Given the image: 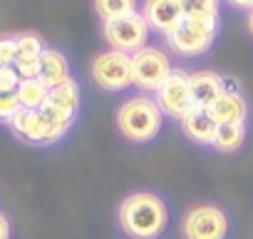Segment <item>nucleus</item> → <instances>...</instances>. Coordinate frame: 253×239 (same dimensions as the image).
Listing matches in <instances>:
<instances>
[{
	"mask_svg": "<svg viewBox=\"0 0 253 239\" xmlns=\"http://www.w3.org/2000/svg\"><path fill=\"white\" fill-rule=\"evenodd\" d=\"M149 33H152L149 23L137 10L129 13V15H122L117 20H107L102 25V35H104L109 50H119V53H126V55H134L142 48H147Z\"/></svg>",
	"mask_w": 253,
	"mask_h": 239,
	"instance_id": "obj_7",
	"label": "nucleus"
},
{
	"mask_svg": "<svg viewBox=\"0 0 253 239\" xmlns=\"http://www.w3.org/2000/svg\"><path fill=\"white\" fill-rule=\"evenodd\" d=\"M154 100L159 105V110L164 112V117L169 120H179L194 107L191 102V85H189V72L174 67L169 72V77L162 82V87L154 92Z\"/></svg>",
	"mask_w": 253,
	"mask_h": 239,
	"instance_id": "obj_9",
	"label": "nucleus"
},
{
	"mask_svg": "<svg viewBox=\"0 0 253 239\" xmlns=\"http://www.w3.org/2000/svg\"><path fill=\"white\" fill-rule=\"evenodd\" d=\"M92 82L104 92H124L129 90L132 82V55L119 53V50H104L94 55L89 62Z\"/></svg>",
	"mask_w": 253,
	"mask_h": 239,
	"instance_id": "obj_6",
	"label": "nucleus"
},
{
	"mask_svg": "<svg viewBox=\"0 0 253 239\" xmlns=\"http://www.w3.org/2000/svg\"><path fill=\"white\" fill-rule=\"evenodd\" d=\"M20 85V75L15 72V67H0V92H15Z\"/></svg>",
	"mask_w": 253,
	"mask_h": 239,
	"instance_id": "obj_22",
	"label": "nucleus"
},
{
	"mask_svg": "<svg viewBox=\"0 0 253 239\" xmlns=\"http://www.w3.org/2000/svg\"><path fill=\"white\" fill-rule=\"evenodd\" d=\"M184 18L194 20H218V8L221 0H179Z\"/></svg>",
	"mask_w": 253,
	"mask_h": 239,
	"instance_id": "obj_18",
	"label": "nucleus"
},
{
	"mask_svg": "<svg viewBox=\"0 0 253 239\" xmlns=\"http://www.w3.org/2000/svg\"><path fill=\"white\" fill-rule=\"evenodd\" d=\"M226 3L236 10H248V13L253 10V0H226Z\"/></svg>",
	"mask_w": 253,
	"mask_h": 239,
	"instance_id": "obj_26",
	"label": "nucleus"
},
{
	"mask_svg": "<svg viewBox=\"0 0 253 239\" xmlns=\"http://www.w3.org/2000/svg\"><path fill=\"white\" fill-rule=\"evenodd\" d=\"M77 120L52 110L50 105L40 107V110H18V115L10 120V132L30 145V147H52L60 145L75 127Z\"/></svg>",
	"mask_w": 253,
	"mask_h": 239,
	"instance_id": "obj_3",
	"label": "nucleus"
},
{
	"mask_svg": "<svg viewBox=\"0 0 253 239\" xmlns=\"http://www.w3.org/2000/svg\"><path fill=\"white\" fill-rule=\"evenodd\" d=\"M0 239H13V222L3 209H0Z\"/></svg>",
	"mask_w": 253,
	"mask_h": 239,
	"instance_id": "obj_25",
	"label": "nucleus"
},
{
	"mask_svg": "<svg viewBox=\"0 0 253 239\" xmlns=\"http://www.w3.org/2000/svg\"><path fill=\"white\" fill-rule=\"evenodd\" d=\"M179 127H181V135H184L189 142H194L196 147H211L218 125L213 122V117L209 115V110L191 107V110L179 120Z\"/></svg>",
	"mask_w": 253,
	"mask_h": 239,
	"instance_id": "obj_12",
	"label": "nucleus"
},
{
	"mask_svg": "<svg viewBox=\"0 0 253 239\" xmlns=\"http://www.w3.org/2000/svg\"><path fill=\"white\" fill-rule=\"evenodd\" d=\"M142 15L149 23V28L162 35L171 33L184 20V10L179 0H144Z\"/></svg>",
	"mask_w": 253,
	"mask_h": 239,
	"instance_id": "obj_11",
	"label": "nucleus"
},
{
	"mask_svg": "<svg viewBox=\"0 0 253 239\" xmlns=\"http://www.w3.org/2000/svg\"><path fill=\"white\" fill-rule=\"evenodd\" d=\"M218 35V20H194L184 18L171 33H167V45L181 58H199L209 53Z\"/></svg>",
	"mask_w": 253,
	"mask_h": 239,
	"instance_id": "obj_5",
	"label": "nucleus"
},
{
	"mask_svg": "<svg viewBox=\"0 0 253 239\" xmlns=\"http://www.w3.org/2000/svg\"><path fill=\"white\" fill-rule=\"evenodd\" d=\"M248 140V125H218L213 135V150L218 155H236Z\"/></svg>",
	"mask_w": 253,
	"mask_h": 239,
	"instance_id": "obj_16",
	"label": "nucleus"
},
{
	"mask_svg": "<svg viewBox=\"0 0 253 239\" xmlns=\"http://www.w3.org/2000/svg\"><path fill=\"white\" fill-rule=\"evenodd\" d=\"M15 95H18L23 110H40V107H45V102H47L50 87H47L40 77H30V80H20Z\"/></svg>",
	"mask_w": 253,
	"mask_h": 239,
	"instance_id": "obj_17",
	"label": "nucleus"
},
{
	"mask_svg": "<svg viewBox=\"0 0 253 239\" xmlns=\"http://www.w3.org/2000/svg\"><path fill=\"white\" fill-rule=\"evenodd\" d=\"M233 229L231 212L218 202L191 204L179 222L181 239H228Z\"/></svg>",
	"mask_w": 253,
	"mask_h": 239,
	"instance_id": "obj_4",
	"label": "nucleus"
},
{
	"mask_svg": "<svg viewBox=\"0 0 253 239\" xmlns=\"http://www.w3.org/2000/svg\"><path fill=\"white\" fill-rule=\"evenodd\" d=\"M226 77L213 72V70H196L189 72V85H191V102L194 107L209 110L213 105V100L226 90Z\"/></svg>",
	"mask_w": 253,
	"mask_h": 239,
	"instance_id": "obj_13",
	"label": "nucleus"
},
{
	"mask_svg": "<svg viewBox=\"0 0 253 239\" xmlns=\"http://www.w3.org/2000/svg\"><path fill=\"white\" fill-rule=\"evenodd\" d=\"M248 33H251V35H253V10H251V13H248Z\"/></svg>",
	"mask_w": 253,
	"mask_h": 239,
	"instance_id": "obj_27",
	"label": "nucleus"
},
{
	"mask_svg": "<svg viewBox=\"0 0 253 239\" xmlns=\"http://www.w3.org/2000/svg\"><path fill=\"white\" fill-rule=\"evenodd\" d=\"M114 125L122 140L129 145H149L164 130V112L152 95H132L119 102L114 112Z\"/></svg>",
	"mask_w": 253,
	"mask_h": 239,
	"instance_id": "obj_2",
	"label": "nucleus"
},
{
	"mask_svg": "<svg viewBox=\"0 0 253 239\" xmlns=\"http://www.w3.org/2000/svg\"><path fill=\"white\" fill-rule=\"evenodd\" d=\"M47 87H57L67 80H72V70H70V60L65 53L55 50V48H45L40 55V75H38Z\"/></svg>",
	"mask_w": 253,
	"mask_h": 239,
	"instance_id": "obj_14",
	"label": "nucleus"
},
{
	"mask_svg": "<svg viewBox=\"0 0 253 239\" xmlns=\"http://www.w3.org/2000/svg\"><path fill=\"white\" fill-rule=\"evenodd\" d=\"M134 10H137V0H94V13L102 18V23L117 20Z\"/></svg>",
	"mask_w": 253,
	"mask_h": 239,
	"instance_id": "obj_20",
	"label": "nucleus"
},
{
	"mask_svg": "<svg viewBox=\"0 0 253 239\" xmlns=\"http://www.w3.org/2000/svg\"><path fill=\"white\" fill-rule=\"evenodd\" d=\"M15 72L20 75V80H30L40 75V60H25V62H15L13 65Z\"/></svg>",
	"mask_w": 253,
	"mask_h": 239,
	"instance_id": "obj_24",
	"label": "nucleus"
},
{
	"mask_svg": "<svg viewBox=\"0 0 253 239\" xmlns=\"http://www.w3.org/2000/svg\"><path fill=\"white\" fill-rule=\"evenodd\" d=\"M20 110V100L15 92H0V122L10 125V120L18 115Z\"/></svg>",
	"mask_w": 253,
	"mask_h": 239,
	"instance_id": "obj_21",
	"label": "nucleus"
},
{
	"mask_svg": "<svg viewBox=\"0 0 253 239\" xmlns=\"http://www.w3.org/2000/svg\"><path fill=\"white\" fill-rule=\"evenodd\" d=\"M117 224L126 239H162L171 227V207L157 189H134L117 204Z\"/></svg>",
	"mask_w": 253,
	"mask_h": 239,
	"instance_id": "obj_1",
	"label": "nucleus"
},
{
	"mask_svg": "<svg viewBox=\"0 0 253 239\" xmlns=\"http://www.w3.org/2000/svg\"><path fill=\"white\" fill-rule=\"evenodd\" d=\"M45 105H50L52 110H57V112H62V115L77 120L80 107H82L80 82L72 77V80H67V82H62V85H57V87H50V95H47V102H45Z\"/></svg>",
	"mask_w": 253,
	"mask_h": 239,
	"instance_id": "obj_15",
	"label": "nucleus"
},
{
	"mask_svg": "<svg viewBox=\"0 0 253 239\" xmlns=\"http://www.w3.org/2000/svg\"><path fill=\"white\" fill-rule=\"evenodd\" d=\"M15 65V38H0V67Z\"/></svg>",
	"mask_w": 253,
	"mask_h": 239,
	"instance_id": "obj_23",
	"label": "nucleus"
},
{
	"mask_svg": "<svg viewBox=\"0 0 253 239\" xmlns=\"http://www.w3.org/2000/svg\"><path fill=\"white\" fill-rule=\"evenodd\" d=\"M209 115L216 125H248V100L236 87V82H226V90L213 100Z\"/></svg>",
	"mask_w": 253,
	"mask_h": 239,
	"instance_id": "obj_10",
	"label": "nucleus"
},
{
	"mask_svg": "<svg viewBox=\"0 0 253 239\" xmlns=\"http://www.w3.org/2000/svg\"><path fill=\"white\" fill-rule=\"evenodd\" d=\"M171 70V58L157 45H147L132 55V82L147 95H154Z\"/></svg>",
	"mask_w": 253,
	"mask_h": 239,
	"instance_id": "obj_8",
	"label": "nucleus"
},
{
	"mask_svg": "<svg viewBox=\"0 0 253 239\" xmlns=\"http://www.w3.org/2000/svg\"><path fill=\"white\" fill-rule=\"evenodd\" d=\"M45 50V43L40 35L35 33H23L15 35V62H25V60H40Z\"/></svg>",
	"mask_w": 253,
	"mask_h": 239,
	"instance_id": "obj_19",
	"label": "nucleus"
}]
</instances>
